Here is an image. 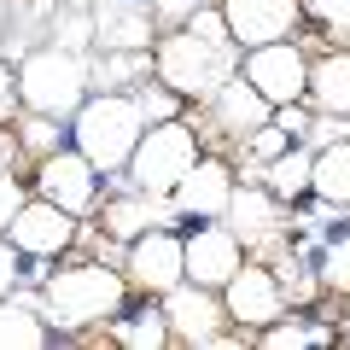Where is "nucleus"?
<instances>
[{
  "instance_id": "1",
  "label": "nucleus",
  "mask_w": 350,
  "mask_h": 350,
  "mask_svg": "<svg viewBox=\"0 0 350 350\" xmlns=\"http://www.w3.org/2000/svg\"><path fill=\"white\" fill-rule=\"evenodd\" d=\"M239 64H245V47L234 41L222 6H199L187 24H175L158 41V76L181 100H199V105L211 100L228 76H239Z\"/></svg>"
},
{
  "instance_id": "2",
  "label": "nucleus",
  "mask_w": 350,
  "mask_h": 350,
  "mask_svg": "<svg viewBox=\"0 0 350 350\" xmlns=\"http://www.w3.org/2000/svg\"><path fill=\"white\" fill-rule=\"evenodd\" d=\"M129 304V275L105 269V262H70V269H53V280L41 286V315H47L53 333H88V327H105L117 310Z\"/></svg>"
},
{
  "instance_id": "3",
  "label": "nucleus",
  "mask_w": 350,
  "mask_h": 350,
  "mask_svg": "<svg viewBox=\"0 0 350 350\" xmlns=\"http://www.w3.org/2000/svg\"><path fill=\"white\" fill-rule=\"evenodd\" d=\"M140 135H146V117H140L135 94H117V88H94L82 100V111L70 117V146L88 152L105 175H123L135 158Z\"/></svg>"
},
{
  "instance_id": "4",
  "label": "nucleus",
  "mask_w": 350,
  "mask_h": 350,
  "mask_svg": "<svg viewBox=\"0 0 350 350\" xmlns=\"http://www.w3.org/2000/svg\"><path fill=\"white\" fill-rule=\"evenodd\" d=\"M88 94H94V64H88V53H70L59 41H47V47H29L18 59V100H24V111H47V117H64L70 123Z\"/></svg>"
},
{
  "instance_id": "5",
  "label": "nucleus",
  "mask_w": 350,
  "mask_h": 350,
  "mask_svg": "<svg viewBox=\"0 0 350 350\" xmlns=\"http://www.w3.org/2000/svg\"><path fill=\"white\" fill-rule=\"evenodd\" d=\"M193 163H199V129L187 117H170V123H146V135H140L123 175L140 193H175Z\"/></svg>"
},
{
  "instance_id": "6",
  "label": "nucleus",
  "mask_w": 350,
  "mask_h": 350,
  "mask_svg": "<svg viewBox=\"0 0 350 350\" xmlns=\"http://www.w3.org/2000/svg\"><path fill=\"white\" fill-rule=\"evenodd\" d=\"M123 269H129V286L163 298L170 286H181V280H187V239L175 234V228H146V234L129 239Z\"/></svg>"
},
{
  "instance_id": "7",
  "label": "nucleus",
  "mask_w": 350,
  "mask_h": 350,
  "mask_svg": "<svg viewBox=\"0 0 350 350\" xmlns=\"http://www.w3.org/2000/svg\"><path fill=\"white\" fill-rule=\"evenodd\" d=\"M100 175L105 170L88 158V152L59 146V152H47V158H36V193L53 199V204H64V211H76V216H88L100 204Z\"/></svg>"
},
{
  "instance_id": "8",
  "label": "nucleus",
  "mask_w": 350,
  "mask_h": 350,
  "mask_svg": "<svg viewBox=\"0 0 350 350\" xmlns=\"http://www.w3.org/2000/svg\"><path fill=\"white\" fill-rule=\"evenodd\" d=\"M239 70L262 88L269 105H292V100H310V59H304L298 41H262V47H245V64Z\"/></svg>"
},
{
  "instance_id": "9",
  "label": "nucleus",
  "mask_w": 350,
  "mask_h": 350,
  "mask_svg": "<svg viewBox=\"0 0 350 350\" xmlns=\"http://www.w3.org/2000/svg\"><path fill=\"white\" fill-rule=\"evenodd\" d=\"M222 304H228V321H239V333L257 338L262 327H275L286 315V280L275 269H262V262H245L222 286Z\"/></svg>"
},
{
  "instance_id": "10",
  "label": "nucleus",
  "mask_w": 350,
  "mask_h": 350,
  "mask_svg": "<svg viewBox=\"0 0 350 350\" xmlns=\"http://www.w3.org/2000/svg\"><path fill=\"white\" fill-rule=\"evenodd\" d=\"M163 315H170L175 345H228V304L216 286H199V280H181V286L163 292Z\"/></svg>"
},
{
  "instance_id": "11",
  "label": "nucleus",
  "mask_w": 350,
  "mask_h": 350,
  "mask_svg": "<svg viewBox=\"0 0 350 350\" xmlns=\"http://www.w3.org/2000/svg\"><path fill=\"white\" fill-rule=\"evenodd\" d=\"M239 269H245V239H239L228 222H199L187 234V280L222 292Z\"/></svg>"
},
{
  "instance_id": "12",
  "label": "nucleus",
  "mask_w": 350,
  "mask_h": 350,
  "mask_svg": "<svg viewBox=\"0 0 350 350\" xmlns=\"http://www.w3.org/2000/svg\"><path fill=\"white\" fill-rule=\"evenodd\" d=\"M234 187H239V175L228 170L222 158H199L187 175H181V187L170 193V199H175V216H181V222H222Z\"/></svg>"
},
{
  "instance_id": "13",
  "label": "nucleus",
  "mask_w": 350,
  "mask_h": 350,
  "mask_svg": "<svg viewBox=\"0 0 350 350\" xmlns=\"http://www.w3.org/2000/svg\"><path fill=\"white\" fill-rule=\"evenodd\" d=\"M204 111H211L216 135H228V140L239 146V140H251L262 123H269V117H275V105L262 100V88L251 82L245 70H239V76H228V82L216 88L211 100H204Z\"/></svg>"
},
{
  "instance_id": "14",
  "label": "nucleus",
  "mask_w": 350,
  "mask_h": 350,
  "mask_svg": "<svg viewBox=\"0 0 350 350\" xmlns=\"http://www.w3.org/2000/svg\"><path fill=\"white\" fill-rule=\"evenodd\" d=\"M6 239H12L18 251H36V257H59V251L76 245V211H64V204H53V199L36 193V199L12 216Z\"/></svg>"
},
{
  "instance_id": "15",
  "label": "nucleus",
  "mask_w": 350,
  "mask_h": 350,
  "mask_svg": "<svg viewBox=\"0 0 350 350\" xmlns=\"http://www.w3.org/2000/svg\"><path fill=\"white\" fill-rule=\"evenodd\" d=\"M222 18L239 47H262V41H286L298 29L304 0H222Z\"/></svg>"
},
{
  "instance_id": "16",
  "label": "nucleus",
  "mask_w": 350,
  "mask_h": 350,
  "mask_svg": "<svg viewBox=\"0 0 350 350\" xmlns=\"http://www.w3.org/2000/svg\"><path fill=\"white\" fill-rule=\"evenodd\" d=\"M228 228H234L245 245H275L280 234H286V199H275V193L262 187V181H239L234 199H228Z\"/></svg>"
},
{
  "instance_id": "17",
  "label": "nucleus",
  "mask_w": 350,
  "mask_h": 350,
  "mask_svg": "<svg viewBox=\"0 0 350 350\" xmlns=\"http://www.w3.org/2000/svg\"><path fill=\"white\" fill-rule=\"evenodd\" d=\"M170 222H175V199L170 193H140V187H129L123 199H111L100 211V228L111 239H123V245L135 234H146V228H170Z\"/></svg>"
},
{
  "instance_id": "18",
  "label": "nucleus",
  "mask_w": 350,
  "mask_h": 350,
  "mask_svg": "<svg viewBox=\"0 0 350 350\" xmlns=\"http://www.w3.org/2000/svg\"><path fill=\"white\" fill-rule=\"evenodd\" d=\"M94 47H152L146 0H94Z\"/></svg>"
},
{
  "instance_id": "19",
  "label": "nucleus",
  "mask_w": 350,
  "mask_h": 350,
  "mask_svg": "<svg viewBox=\"0 0 350 350\" xmlns=\"http://www.w3.org/2000/svg\"><path fill=\"white\" fill-rule=\"evenodd\" d=\"M310 175H315V146L292 140V146L280 152V158H269V163H262V187L275 193V199L298 204V199H310Z\"/></svg>"
},
{
  "instance_id": "20",
  "label": "nucleus",
  "mask_w": 350,
  "mask_h": 350,
  "mask_svg": "<svg viewBox=\"0 0 350 350\" xmlns=\"http://www.w3.org/2000/svg\"><path fill=\"white\" fill-rule=\"evenodd\" d=\"M310 105L350 117V47H333L321 59H310Z\"/></svg>"
},
{
  "instance_id": "21",
  "label": "nucleus",
  "mask_w": 350,
  "mask_h": 350,
  "mask_svg": "<svg viewBox=\"0 0 350 350\" xmlns=\"http://www.w3.org/2000/svg\"><path fill=\"white\" fill-rule=\"evenodd\" d=\"M304 262H315L327 292H345L350 298V216H338V228H321V245L298 251Z\"/></svg>"
},
{
  "instance_id": "22",
  "label": "nucleus",
  "mask_w": 350,
  "mask_h": 350,
  "mask_svg": "<svg viewBox=\"0 0 350 350\" xmlns=\"http://www.w3.org/2000/svg\"><path fill=\"white\" fill-rule=\"evenodd\" d=\"M105 338H111V345H129V350H158V345H175L163 304H158V310H117L111 321H105Z\"/></svg>"
},
{
  "instance_id": "23",
  "label": "nucleus",
  "mask_w": 350,
  "mask_h": 350,
  "mask_svg": "<svg viewBox=\"0 0 350 350\" xmlns=\"http://www.w3.org/2000/svg\"><path fill=\"white\" fill-rule=\"evenodd\" d=\"M310 199H321V204H338V211H350V140H333V146H321V152H315Z\"/></svg>"
},
{
  "instance_id": "24",
  "label": "nucleus",
  "mask_w": 350,
  "mask_h": 350,
  "mask_svg": "<svg viewBox=\"0 0 350 350\" xmlns=\"http://www.w3.org/2000/svg\"><path fill=\"white\" fill-rule=\"evenodd\" d=\"M53 327L41 321L29 304H18V298H0V350H12V345H24V350H41V345H53Z\"/></svg>"
},
{
  "instance_id": "25",
  "label": "nucleus",
  "mask_w": 350,
  "mask_h": 350,
  "mask_svg": "<svg viewBox=\"0 0 350 350\" xmlns=\"http://www.w3.org/2000/svg\"><path fill=\"white\" fill-rule=\"evenodd\" d=\"M333 338H338V327H327V321H286V315H280L275 327H262V333H257V345L286 350V345H333Z\"/></svg>"
},
{
  "instance_id": "26",
  "label": "nucleus",
  "mask_w": 350,
  "mask_h": 350,
  "mask_svg": "<svg viewBox=\"0 0 350 350\" xmlns=\"http://www.w3.org/2000/svg\"><path fill=\"white\" fill-rule=\"evenodd\" d=\"M64 117H47V111H29L24 123H18V146L29 152V158H47V152H59L64 146V135L70 129H59Z\"/></svg>"
},
{
  "instance_id": "27",
  "label": "nucleus",
  "mask_w": 350,
  "mask_h": 350,
  "mask_svg": "<svg viewBox=\"0 0 350 350\" xmlns=\"http://www.w3.org/2000/svg\"><path fill=\"white\" fill-rule=\"evenodd\" d=\"M129 94L140 100V117H146V123H170V117H181V94H175V88L163 82V76H158V82L146 76V82H140V88H129Z\"/></svg>"
},
{
  "instance_id": "28",
  "label": "nucleus",
  "mask_w": 350,
  "mask_h": 350,
  "mask_svg": "<svg viewBox=\"0 0 350 350\" xmlns=\"http://www.w3.org/2000/svg\"><path fill=\"white\" fill-rule=\"evenodd\" d=\"M29 204V193H24V175H12V170H0V234L12 228V216Z\"/></svg>"
},
{
  "instance_id": "29",
  "label": "nucleus",
  "mask_w": 350,
  "mask_h": 350,
  "mask_svg": "<svg viewBox=\"0 0 350 350\" xmlns=\"http://www.w3.org/2000/svg\"><path fill=\"white\" fill-rule=\"evenodd\" d=\"M18 280H24V251H18L12 239L0 234V298H12Z\"/></svg>"
},
{
  "instance_id": "30",
  "label": "nucleus",
  "mask_w": 350,
  "mask_h": 350,
  "mask_svg": "<svg viewBox=\"0 0 350 350\" xmlns=\"http://www.w3.org/2000/svg\"><path fill=\"white\" fill-rule=\"evenodd\" d=\"M146 6H152L158 24H187V18L199 12V6H211V0H146Z\"/></svg>"
},
{
  "instance_id": "31",
  "label": "nucleus",
  "mask_w": 350,
  "mask_h": 350,
  "mask_svg": "<svg viewBox=\"0 0 350 350\" xmlns=\"http://www.w3.org/2000/svg\"><path fill=\"white\" fill-rule=\"evenodd\" d=\"M304 12H315L327 29H350V0H304Z\"/></svg>"
},
{
  "instance_id": "32",
  "label": "nucleus",
  "mask_w": 350,
  "mask_h": 350,
  "mask_svg": "<svg viewBox=\"0 0 350 350\" xmlns=\"http://www.w3.org/2000/svg\"><path fill=\"white\" fill-rule=\"evenodd\" d=\"M18 105H24V100H18V70H12L6 59H0V123H6V117H12Z\"/></svg>"
},
{
  "instance_id": "33",
  "label": "nucleus",
  "mask_w": 350,
  "mask_h": 350,
  "mask_svg": "<svg viewBox=\"0 0 350 350\" xmlns=\"http://www.w3.org/2000/svg\"><path fill=\"white\" fill-rule=\"evenodd\" d=\"M338 338H345V345H350V315H345V327H338Z\"/></svg>"
},
{
  "instance_id": "34",
  "label": "nucleus",
  "mask_w": 350,
  "mask_h": 350,
  "mask_svg": "<svg viewBox=\"0 0 350 350\" xmlns=\"http://www.w3.org/2000/svg\"><path fill=\"white\" fill-rule=\"evenodd\" d=\"M59 6H94V0H59Z\"/></svg>"
},
{
  "instance_id": "35",
  "label": "nucleus",
  "mask_w": 350,
  "mask_h": 350,
  "mask_svg": "<svg viewBox=\"0 0 350 350\" xmlns=\"http://www.w3.org/2000/svg\"><path fill=\"white\" fill-rule=\"evenodd\" d=\"M0 36H6V12H0Z\"/></svg>"
}]
</instances>
